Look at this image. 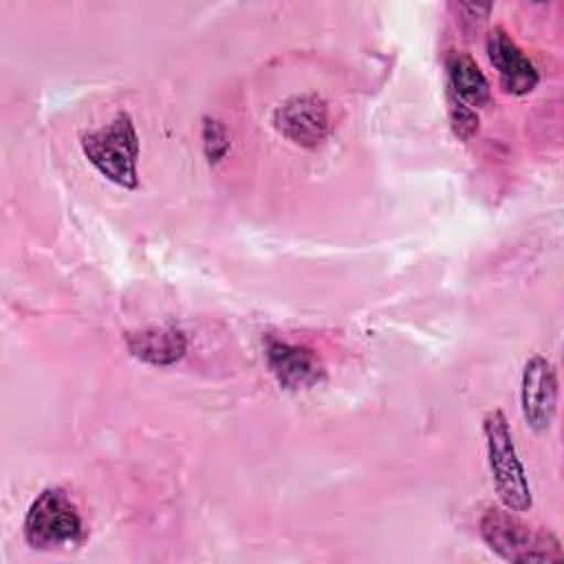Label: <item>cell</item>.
Listing matches in <instances>:
<instances>
[{
    "mask_svg": "<svg viewBox=\"0 0 564 564\" xmlns=\"http://www.w3.org/2000/svg\"><path fill=\"white\" fill-rule=\"evenodd\" d=\"M480 538L505 562H560L564 557L555 533L531 527L511 509H487L480 518Z\"/></svg>",
    "mask_w": 564,
    "mask_h": 564,
    "instance_id": "6da1fadb",
    "label": "cell"
},
{
    "mask_svg": "<svg viewBox=\"0 0 564 564\" xmlns=\"http://www.w3.org/2000/svg\"><path fill=\"white\" fill-rule=\"evenodd\" d=\"M79 145L88 163L104 178L123 189L139 185V134L128 112H119L104 128L84 132Z\"/></svg>",
    "mask_w": 564,
    "mask_h": 564,
    "instance_id": "7a4b0ae2",
    "label": "cell"
},
{
    "mask_svg": "<svg viewBox=\"0 0 564 564\" xmlns=\"http://www.w3.org/2000/svg\"><path fill=\"white\" fill-rule=\"evenodd\" d=\"M482 434L491 480L502 507L516 513L529 511L533 505L531 487L527 480V471L518 458L507 416L500 410L487 412L482 419Z\"/></svg>",
    "mask_w": 564,
    "mask_h": 564,
    "instance_id": "3957f363",
    "label": "cell"
},
{
    "mask_svg": "<svg viewBox=\"0 0 564 564\" xmlns=\"http://www.w3.org/2000/svg\"><path fill=\"white\" fill-rule=\"evenodd\" d=\"M22 533L29 546L37 551H53L77 546L84 538V524L70 496L59 487H48L31 502Z\"/></svg>",
    "mask_w": 564,
    "mask_h": 564,
    "instance_id": "277c9868",
    "label": "cell"
},
{
    "mask_svg": "<svg viewBox=\"0 0 564 564\" xmlns=\"http://www.w3.org/2000/svg\"><path fill=\"white\" fill-rule=\"evenodd\" d=\"M328 106L315 93L293 95L273 110V128L300 148L319 145L328 134Z\"/></svg>",
    "mask_w": 564,
    "mask_h": 564,
    "instance_id": "5b68a950",
    "label": "cell"
},
{
    "mask_svg": "<svg viewBox=\"0 0 564 564\" xmlns=\"http://www.w3.org/2000/svg\"><path fill=\"white\" fill-rule=\"evenodd\" d=\"M520 408L527 425L542 434L551 427L557 408V375L553 364L533 355L522 370L520 379Z\"/></svg>",
    "mask_w": 564,
    "mask_h": 564,
    "instance_id": "8992f818",
    "label": "cell"
},
{
    "mask_svg": "<svg viewBox=\"0 0 564 564\" xmlns=\"http://www.w3.org/2000/svg\"><path fill=\"white\" fill-rule=\"evenodd\" d=\"M264 357L271 375L286 390H306L326 379V368L319 355L306 346L267 339Z\"/></svg>",
    "mask_w": 564,
    "mask_h": 564,
    "instance_id": "52a82bcc",
    "label": "cell"
},
{
    "mask_svg": "<svg viewBox=\"0 0 564 564\" xmlns=\"http://www.w3.org/2000/svg\"><path fill=\"white\" fill-rule=\"evenodd\" d=\"M487 55L494 68L498 70V79L505 93L522 97L538 86V70L533 62L518 48V44L496 26L487 35Z\"/></svg>",
    "mask_w": 564,
    "mask_h": 564,
    "instance_id": "ba28073f",
    "label": "cell"
},
{
    "mask_svg": "<svg viewBox=\"0 0 564 564\" xmlns=\"http://www.w3.org/2000/svg\"><path fill=\"white\" fill-rule=\"evenodd\" d=\"M126 346L132 357L150 366H174L185 357L187 337L178 328H145L126 333Z\"/></svg>",
    "mask_w": 564,
    "mask_h": 564,
    "instance_id": "9c48e42d",
    "label": "cell"
},
{
    "mask_svg": "<svg viewBox=\"0 0 564 564\" xmlns=\"http://www.w3.org/2000/svg\"><path fill=\"white\" fill-rule=\"evenodd\" d=\"M447 90L467 106H482L489 101V82L480 66L467 53H449L445 59Z\"/></svg>",
    "mask_w": 564,
    "mask_h": 564,
    "instance_id": "30bf717a",
    "label": "cell"
},
{
    "mask_svg": "<svg viewBox=\"0 0 564 564\" xmlns=\"http://www.w3.org/2000/svg\"><path fill=\"white\" fill-rule=\"evenodd\" d=\"M200 139H203V152H205L209 163H218V161H223L227 156L231 141H229L227 128L218 119L203 117Z\"/></svg>",
    "mask_w": 564,
    "mask_h": 564,
    "instance_id": "8fae6325",
    "label": "cell"
},
{
    "mask_svg": "<svg viewBox=\"0 0 564 564\" xmlns=\"http://www.w3.org/2000/svg\"><path fill=\"white\" fill-rule=\"evenodd\" d=\"M447 115H449V126L454 134L460 141H469L478 132V115L471 106L463 104L458 97H454L447 90Z\"/></svg>",
    "mask_w": 564,
    "mask_h": 564,
    "instance_id": "7c38bea8",
    "label": "cell"
}]
</instances>
